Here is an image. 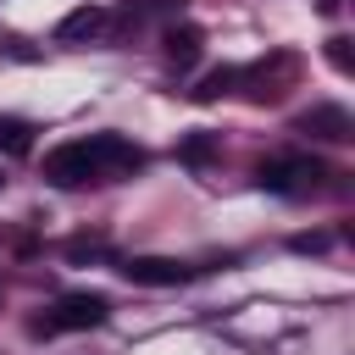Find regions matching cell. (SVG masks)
Listing matches in <instances>:
<instances>
[{
    "label": "cell",
    "instance_id": "obj_1",
    "mask_svg": "<svg viewBox=\"0 0 355 355\" xmlns=\"http://www.w3.org/2000/svg\"><path fill=\"white\" fill-rule=\"evenodd\" d=\"M105 316H111V300H105V294H94V288H72V294H61L55 311L39 316L28 333H89V327H100Z\"/></svg>",
    "mask_w": 355,
    "mask_h": 355
},
{
    "label": "cell",
    "instance_id": "obj_2",
    "mask_svg": "<svg viewBox=\"0 0 355 355\" xmlns=\"http://www.w3.org/2000/svg\"><path fill=\"white\" fill-rule=\"evenodd\" d=\"M44 183H55V189H83V183H100V166H94L89 139L55 144V150L44 155Z\"/></svg>",
    "mask_w": 355,
    "mask_h": 355
},
{
    "label": "cell",
    "instance_id": "obj_3",
    "mask_svg": "<svg viewBox=\"0 0 355 355\" xmlns=\"http://www.w3.org/2000/svg\"><path fill=\"white\" fill-rule=\"evenodd\" d=\"M322 178H327V166L316 155H277V161L261 166V189L266 194H311Z\"/></svg>",
    "mask_w": 355,
    "mask_h": 355
},
{
    "label": "cell",
    "instance_id": "obj_4",
    "mask_svg": "<svg viewBox=\"0 0 355 355\" xmlns=\"http://www.w3.org/2000/svg\"><path fill=\"white\" fill-rule=\"evenodd\" d=\"M294 72H300V61H294L288 50H277L272 61H261V67H250V72H239V83H250L244 94H250L255 105H277V100L288 94V83H294Z\"/></svg>",
    "mask_w": 355,
    "mask_h": 355
},
{
    "label": "cell",
    "instance_id": "obj_5",
    "mask_svg": "<svg viewBox=\"0 0 355 355\" xmlns=\"http://www.w3.org/2000/svg\"><path fill=\"white\" fill-rule=\"evenodd\" d=\"M122 277L128 283H144V288H178L194 277L189 261H172V255H128L122 261Z\"/></svg>",
    "mask_w": 355,
    "mask_h": 355
},
{
    "label": "cell",
    "instance_id": "obj_6",
    "mask_svg": "<svg viewBox=\"0 0 355 355\" xmlns=\"http://www.w3.org/2000/svg\"><path fill=\"white\" fill-rule=\"evenodd\" d=\"M89 150H94L100 183H105V178H128V172H139V166H144V150H139L133 139H122V133H94V139H89Z\"/></svg>",
    "mask_w": 355,
    "mask_h": 355
},
{
    "label": "cell",
    "instance_id": "obj_7",
    "mask_svg": "<svg viewBox=\"0 0 355 355\" xmlns=\"http://www.w3.org/2000/svg\"><path fill=\"white\" fill-rule=\"evenodd\" d=\"M105 22H111L105 6H72V11L55 22V44H89V39L105 33Z\"/></svg>",
    "mask_w": 355,
    "mask_h": 355
},
{
    "label": "cell",
    "instance_id": "obj_8",
    "mask_svg": "<svg viewBox=\"0 0 355 355\" xmlns=\"http://www.w3.org/2000/svg\"><path fill=\"white\" fill-rule=\"evenodd\" d=\"M300 133L327 139V144H344V139H355V122H349L344 105H311V111L300 116Z\"/></svg>",
    "mask_w": 355,
    "mask_h": 355
},
{
    "label": "cell",
    "instance_id": "obj_9",
    "mask_svg": "<svg viewBox=\"0 0 355 355\" xmlns=\"http://www.w3.org/2000/svg\"><path fill=\"white\" fill-rule=\"evenodd\" d=\"M161 50H166V61H172V67H194V61H200V50H205V33H200L194 22H172V28L161 33Z\"/></svg>",
    "mask_w": 355,
    "mask_h": 355
},
{
    "label": "cell",
    "instance_id": "obj_10",
    "mask_svg": "<svg viewBox=\"0 0 355 355\" xmlns=\"http://www.w3.org/2000/svg\"><path fill=\"white\" fill-rule=\"evenodd\" d=\"M28 150H33V122L0 116V155H28Z\"/></svg>",
    "mask_w": 355,
    "mask_h": 355
},
{
    "label": "cell",
    "instance_id": "obj_11",
    "mask_svg": "<svg viewBox=\"0 0 355 355\" xmlns=\"http://www.w3.org/2000/svg\"><path fill=\"white\" fill-rule=\"evenodd\" d=\"M233 83H239V67H216V72H205V78H200V83H194L189 94H194L200 105H211V100H222V94L233 89Z\"/></svg>",
    "mask_w": 355,
    "mask_h": 355
},
{
    "label": "cell",
    "instance_id": "obj_12",
    "mask_svg": "<svg viewBox=\"0 0 355 355\" xmlns=\"http://www.w3.org/2000/svg\"><path fill=\"white\" fill-rule=\"evenodd\" d=\"M211 155H216V133H189V139L178 144V161H183V166H205Z\"/></svg>",
    "mask_w": 355,
    "mask_h": 355
},
{
    "label": "cell",
    "instance_id": "obj_13",
    "mask_svg": "<svg viewBox=\"0 0 355 355\" xmlns=\"http://www.w3.org/2000/svg\"><path fill=\"white\" fill-rule=\"evenodd\" d=\"M327 61H333V72H355V39L349 33H333L327 39Z\"/></svg>",
    "mask_w": 355,
    "mask_h": 355
},
{
    "label": "cell",
    "instance_id": "obj_14",
    "mask_svg": "<svg viewBox=\"0 0 355 355\" xmlns=\"http://www.w3.org/2000/svg\"><path fill=\"white\" fill-rule=\"evenodd\" d=\"M94 255H105V239H100V233H78V239L67 244V261H94Z\"/></svg>",
    "mask_w": 355,
    "mask_h": 355
},
{
    "label": "cell",
    "instance_id": "obj_15",
    "mask_svg": "<svg viewBox=\"0 0 355 355\" xmlns=\"http://www.w3.org/2000/svg\"><path fill=\"white\" fill-rule=\"evenodd\" d=\"M288 250H294V255H322V250H327V233H294Z\"/></svg>",
    "mask_w": 355,
    "mask_h": 355
},
{
    "label": "cell",
    "instance_id": "obj_16",
    "mask_svg": "<svg viewBox=\"0 0 355 355\" xmlns=\"http://www.w3.org/2000/svg\"><path fill=\"white\" fill-rule=\"evenodd\" d=\"M128 11H133V17H144V11H161V17H178V11H183V0H128Z\"/></svg>",
    "mask_w": 355,
    "mask_h": 355
},
{
    "label": "cell",
    "instance_id": "obj_17",
    "mask_svg": "<svg viewBox=\"0 0 355 355\" xmlns=\"http://www.w3.org/2000/svg\"><path fill=\"white\" fill-rule=\"evenodd\" d=\"M316 11H322V17H338V11H344V0H316Z\"/></svg>",
    "mask_w": 355,
    "mask_h": 355
},
{
    "label": "cell",
    "instance_id": "obj_18",
    "mask_svg": "<svg viewBox=\"0 0 355 355\" xmlns=\"http://www.w3.org/2000/svg\"><path fill=\"white\" fill-rule=\"evenodd\" d=\"M0 189H6V172H0Z\"/></svg>",
    "mask_w": 355,
    "mask_h": 355
}]
</instances>
